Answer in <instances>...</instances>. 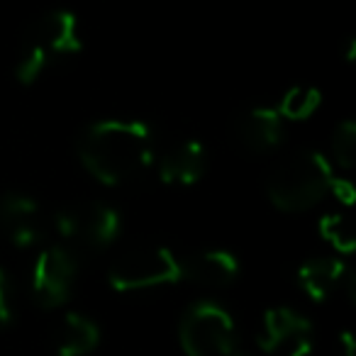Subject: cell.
Here are the masks:
<instances>
[{"label":"cell","mask_w":356,"mask_h":356,"mask_svg":"<svg viewBox=\"0 0 356 356\" xmlns=\"http://www.w3.org/2000/svg\"><path fill=\"white\" fill-rule=\"evenodd\" d=\"M312 322L302 312L293 310L288 305L268 307L261 317V330L257 337V346L264 354H276L283 346L296 344V341L310 337Z\"/></svg>","instance_id":"cell-10"},{"label":"cell","mask_w":356,"mask_h":356,"mask_svg":"<svg viewBox=\"0 0 356 356\" xmlns=\"http://www.w3.org/2000/svg\"><path fill=\"white\" fill-rule=\"evenodd\" d=\"M0 229L15 247L27 249L42 239L40 205L32 195L6 193L0 198Z\"/></svg>","instance_id":"cell-9"},{"label":"cell","mask_w":356,"mask_h":356,"mask_svg":"<svg viewBox=\"0 0 356 356\" xmlns=\"http://www.w3.org/2000/svg\"><path fill=\"white\" fill-rule=\"evenodd\" d=\"M79 159L98 184L110 188L134 184L156 159L154 132L142 120H98L81 132Z\"/></svg>","instance_id":"cell-1"},{"label":"cell","mask_w":356,"mask_h":356,"mask_svg":"<svg viewBox=\"0 0 356 356\" xmlns=\"http://www.w3.org/2000/svg\"><path fill=\"white\" fill-rule=\"evenodd\" d=\"M100 344V327L81 312H69L61 320L54 356H88Z\"/></svg>","instance_id":"cell-14"},{"label":"cell","mask_w":356,"mask_h":356,"mask_svg":"<svg viewBox=\"0 0 356 356\" xmlns=\"http://www.w3.org/2000/svg\"><path fill=\"white\" fill-rule=\"evenodd\" d=\"M356 54V40H349V47H346V61H354Z\"/></svg>","instance_id":"cell-22"},{"label":"cell","mask_w":356,"mask_h":356,"mask_svg":"<svg viewBox=\"0 0 356 356\" xmlns=\"http://www.w3.org/2000/svg\"><path fill=\"white\" fill-rule=\"evenodd\" d=\"M332 161L344 171H351L356 163V122L351 118L341 120L332 134Z\"/></svg>","instance_id":"cell-17"},{"label":"cell","mask_w":356,"mask_h":356,"mask_svg":"<svg viewBox=\"0 0 356 356\" xmlns=\"http://www.w3.org/2000/svg\"><path fill=\"white\" fill-rule=\"evenodd\" d=\"M208 154L203 142L184 139L173 144L159 161V181L166 186H193L205 176Z\"/></svg>","instance_id":"cell-11"},{"label":"cell","mask_w":356,"mask_h":356,"mask_svg":"<svg viewBox=\"0 0 356 356\" xmlns=\"http://www.w3.org/2000/svg\"><path fill=\"white\" fill-rule=\"evenodd\" d=\"M322 103V93L312 86H293L283 93L281 103H278V115L286 120H307L315 115V110Z\"/></svg>","instance_id":"cell-15"},{"label":"cell","mask_w":356,"mask_h":356,"mask_svg":"<svg viewBox=\"0 0 356 356\" xmlns=\"http://www.w3.org/2000/svg\"><path fill=\"white\" fill-rule=\"evenodd\" d=\"M54 229L64 242L103 249L120 237L122 218L113 205L103 200H86V203L59 210L54 215Z\"/></svg>","instance_id":"cell-6"},{"label":"cell","mask_w":356,"mask_h":356,"mask_svg":"<svg viewBox=\"0 0 356 356\" xmlns=\"http://www.w3.org/2000/svg\"><path fill=\"white\" fill-rule=\"evenodd\" d=\"M237 137L249 152H271L283 142V118L271 105L249 108L237 118Z\"/></svg>","instance_id":"cell-12"},{"label":"cell","mask_w":356,"mask_h":356,"mask_svg":"<svg viewBox=\"0 0 356 356\" xmlns=\"http://www.w3.org/2000/svg\"><path fill=\"white\" fill-rule=\"evenodd\" d=\"M76 271H79V264L66 247L54 244V247L42 249L32 264L30 276V291L37 305L47 310L64 305L74 291Z\"/></svg>","instance_id":"cell-7"},{"label":"cell","mask_w":356,"mask_h":356,"mask_svg":"<svg viewBox=\"0 0 356 356\" xmlns=\"http://www.w3.org/2000/svg\"><path fill=\"white\" fill-rule=\"evenodd\" d=\"M83 49L79 20L71 10H51L30 27L15 66V79L32 86L51 64Z\"/></svg>","instance_id":"cell-3"},{"label":"cell","mask_w":356,"mask_h":356,"mask_svg":"<svg viewBox=\"0 0 356 356\" xmlns=\"http://www.w3.org/2000/svg\"><path fill=\"white\" fill-rule=\"evenodd\" d=\"M332 173L330 159L322 152L302 149L283 159L266 178V195L273 208L283 213H305L330 195Z\"/></svg>","instance_id":"cell-2"},{"label":"cell","mask_w":356,"mask_h":356,"mask_svg":"<svg viewBox=\"0 0 356 356\" xmlns=\"http://www.w3.org/2000/svg\"><path fill=\"white\" fill-rule=\"evenodd\" d=\"M181 281V259L168 247H137L118 257L108 268V283L118 293H137Z\"/></svg>","instance_id":"cell-5"},{"label":"cell","mask_w":356,"mask_h":356,"mask_svg":"<svg viewBox=\"0 0 356 356\" xmlns=\"http://www.w3.org/2000/svg\"><path fill=\"white\" fill-rule=\"evenodd\" d=\"M346 271H349V266L341 259L312 257L298 266V286L302 288V293L310 300L325 302L332 293L341 288Z\"/></svg>","instance_id":"cell-13"},{"label":"cell","mask_w":356,"mask_h":356,"mask_svg":"<svg viewBox=\"0 0 356 356\" xmlns=\"http://www.w3.org/2000/svg\"><path fill=\"white\" fill-rule=\"evenodd\" d=\"M320 229L322 239L334 249L337 254H351L356 247V239H354V229H351V222L346 215L341 213H327L325 218L320 220L317 225Z\"/></svg>","instance_id":"cell-16"},{"label":"cell","mask_w":356,"mask_h":356,"mask_svg":"<svg viewBox=\"0 0 356 356\" xmlns=\"http://www.w3.org/2000/svg\"><path fill=\"white\" fill-rule=\"evenodd\" d=\"M286 356H312V337H305V339L296 341V344L288 349Z\"/></svg>","instance_id":"cell-21"},{"label":"cell","mask_w":356,"mask_h":356,"mask_svg":"<svg viewBox=\"0 0 356 356\" xmlns=\"http://www.w3.org/2000/svg\"><path fill=\"white\" fill-rule=\"evenodd\" d=\"M229 356H249V354H247V351H242V349H234Z\"/></svg>","instance_id":"cell-23"},{"label":"cell","mask_w":356,"mask_h":356,"mask_svg":"<svg viewBox=\"0 0 356 356\" xmlns=\"http://www.w3.org/2000/svg\"><path fill=\"white\" fill-rule=\"evenodd\" d=\"M178 341L186 356H229L239 349L237 325L215 300H198L184 312Z\"/></svg>","instance_id":"cell-4"},{"label":"cell","mask_w":356,"mask_h":356,"mask_svg":"<svg viewBox=\"0 0 356 356\" xmlns=\"http://www.w3.org/2000/svg\"><path fill=\"white\" fill-rule=\"evenodd\" d=\"M332 193L337 195V198L341 200L344 205H351L354 203V186H351V181H346V178H337L332 181Z\"/></svg>","instance_id":"cell-19"},{"label":"cell","mask_w":356,"mask_h":356,"mask_svg":"<svg viewBox=\"0 0 356 356\" xmlns=\"http://www.w3.org/2000/svg\"><path fill=\"white\" fill-rule=\"evenodd\" d=\"M339 349L341 356H356V337L351 330H344L339 334Z\"/></svg>","instance_id":"cell-20"},{"label":"cell","mask_w":356,"mask_h":356,"mask_svg":"<svg viewBox=\"0 0 356 356\" xmlns=\"http://www.w3.org/2000/svg\"><path fill=\"white\" fill-rule=\"evenodd\" d=\"M239 259L227 249H205L181 259V281L200 288H227L239 278Z\"/></svg>","instance_id":"cell-8"},{"label":"cell","mask_w":356,"mask_h":356,"mask_svg":"<svg viewBox=\"0 0 356 356\" xmlns=\"http://www.w3.org/2000/svg\"><path fill=\"white\" fill-rule=\"evenodd\" d=\"M13 293H10V281H8L6 268L0 266V330H6L13 322Z\"/></svg>","instance_id":"cell-18"}]
</instances>
